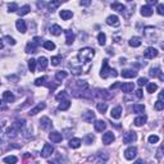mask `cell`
Segmentation results:
<instances>
[{
	"mask_svg": "<svg viewBox=\"0 0 164 164\" xmlns=\"http://www.w3.org/2000/svg\"><path fill=\"white\" fill-rule=\"evenodd\" d=\"M91 4V0H81V5L83 7H89Z\"/></svg>",
	"mask_w": 164,
	"mask_h": 164,
	"instance_id": "obj_53",
	"label": "cell"
},
{
	"mask_svg": "<svg viewBox=\"0 0 164 164\" xmlns=\"http://www.w3.org/2000/svg\"><path fill=\"white\" fill-rule=\"evenodd\" d=\"M141 14L144 17H150V15H153V8L150 5H145L141 8Z\"/></svg>",
	"mask_w": 164,
	"mask_h": 164,
	"instance_id": "obj_24",
	"label": "cell"
},
{
	"mask_svg": "<svg viewBox=\"0 0 164 164\" xmlns=\"http://www.w3.org/2000/svg\"><path fill=\"white\" fill-rule=\"evenodd\" d=\"M30 10H31L30 5H25V7H22L21 9H18L17 12H18V14L22 17V15H26V14H28V13H30Z\"/></svg>",
	"mask_w": 164,
	"mask_h": 164,
	"instance_id": "obj_34",
	"label": "cell"
},
{
	"mask_svg": "<svg viewBox=\"0 0 164 164\" xmlns=\"http://www.w3.org/2000/svg\"><path fill=\"white\" fill-rule=\"evenodd\" d=\"M45 107H46L45 103H40V104H37V107H35L33 109H31L28 114H30V115H35V114H37L38 112H41L42 109H45Z\"/></svg>",
	"mask_w": 164,
	"mask_h": 164,
	"instance_id": "obj_23",
	"label": "cell"
},
{
	"mask_svg": "<svg viewBox=\"0 0 164 164\" xmlns=\"http://www.w3.org/2000/svg\"><path fill=\"white\" fill-rule=\"evenodd\" d=\"M4 48V44H3V40L0 38V49H3Z\"/></svg>",
	"mask_w": 164,
	"mask_h": 164,
	"instance_id": "obj_59",
	"label": "cell"
},
{
	"mask_svg": "<svg viewBox=\"0 0 164 164\" xmlns=\"http://www.w3.org/2000/svg\"><path fill=\"white\" fill-rule=\"evenodd\" d=\"M8 80L13 81V82H18L19 81V77L18 76H8Z\"/></svg>",
	"mask_w": 164,
	"mask_h": 164,
	"instance_id": "obj_52",
	"label": "cell"
},
{
	"mask_svg": "<svg viewBox=\"0 0 164 164\" xmlns=\"http://www.w3.org/2000/svg\"><path fill=\"white\" fill-rule=\"evenodd\" d=\"M112 9L113 10H118V12H120V13H123V12L126 10V7H124L123 4L114 3V4H112Z\"/></svg>",
	"mask_w": 164,
	"mask_h": 164,
	"instance_id": "obj_31",
	"label": "cell"
},
{
	"mask_svg": "<svg viewBox=\"0 0 164 164\" xmlns=\"http://www.w3.org/2000/svg\"><path fill=\"white\" fill-rule=\"evenodd\" d=\"M3 99L7 101V103H13V101L15 100V96L13 95V92L10 91H4L3 92Z\"/></svg>",
	"mask_w": 164,
	"mask_h": 164,
	"instance_id": "obj_21",
	"label": "cell"
},
{
	"mask_svg": "<svg viewBox=\"0 0 164 164\" xmlns=\"http://www.w3.org/2000/svg\"><path fill=\"white\" fill-rule=\"evenodd\" d=\"M4 162L5 163H17L18 158L17 157H7V158H4Z\"/></svg>",
	"mask_w": 164,
	"mask_h": 164,
	"instance_id": "obj_43",
	"label": "cell"
},
{
	"mask_svg": "<svg viewBox=\"0 0 164 164\" xmlns=\"http://www.w3.org/2000/svg\"><path fill=\"white\" fill-rule=\"evenodd\" d=\"M158 141H159V137H158L157 135H151L150 137H149V142L150 144H157Z\"/></svg>",
	"mask_w": 164,
	"mask_h": 164,
	"instance_id": "obj_46",
	"label": "cell"
},
{
	"mask_svg": "<svg viewBox=\"0 0 164 164\" xmlns=\"http://www.w3.org/2000/svg\"><path fill=\"white\" fill-rule=\"evenodd\" d=\"M136 155H137V149H136V147H128V149L124 151V158H126L127 160H134L136 158Z\"/></svg>",
	"mask_w": 164,
	"mask_h": 164,
	"instance_id": "obj_5",
	"label": "cell"
},
{
	"mask_svg": "<svg viewBox=\"0 0 164 164\" xmlns=\"http://www.w3.org/2000/svg\"><path fill=\"white\" fill-rule=\"evenodd\" d=\"M73 41H75V33L72 31L67 30L65 31V42H67V45H72Z\"/></svg>",
	"mask_w": 164,
	"mask_h": 164,
	"instance_id": "obj_22",
	"label": "cell"
},
{
	"mask_svg": "<svg viewBox=\"0 0 164 164\" xmlns=\"http://www.w3.org/2000/svg\"><path fill=\"white\" fill-rule=\"evenodd\" d=\"M50 33L54 35V36H59V35L62 33V27L59 25H54L50 27Z\"/></svg>",
	"mask_w": 164,
	"mask_h": 164,
	"instance_id": "obj_26",
	"label": "cell"
},
{
	"mask_svg": "<svg viewBox=\"0 0 164 164\" xmlns=\"http://www.w3.org/2000/svg\"><path fill=\"white\" fill-rule=\"evenodd\" d=\"M94 55H95V50L91 49V48H83V49L80 50L78 54H77V58H76V59L78 60V63H80V67L76 69V73H75L76 76L81 75L82 72H86L85 68H83V64H89L90 65V60L92 59Z\"/></svg>",
	"mask_w": 164,
	"mask_h": 164,
	"instance_id": "obj_1",
	"label": "cell"
},
{
	"mask_svg": "<svg viewBox=\"0 0 164 164\" xmlns=\"http://www.w3.org/2000/svg\"><path fill=\"white\" fill-rule=\"evenodd\" d=\"M132 109H134L135 113H142L144 110H145V107H144L142 104H135Z\"/></svg>",
	"mask_w": 164,
	"mask_h": 164,
	"instance_id": "obj_38",
	"label": "cell"
},
{
	"mask_svg": "<svg viewBox=\"0 0 164 164\" xmlns=\"http://www.w3.org/2000/svg\"><path fill=\"white\" fill-rule=\"evenodd\" d=\"M67 76H68V72H65V71H58L55 73V80L57 81H62V80L67 78Z\"/></svg>",
	"mask_w": 164,
	"mask_h": 164,
	"instance_id": "obj_30",
	"label": "cell"
},
{
	"mask_svg": "<svg viewBox=\"0 0 164 164\" xmlns=\"http://www.w3.org/2000/svg\"><path fill=\"white\" fill-rule=\"evenodd\" d=\"M96 108H97V110H99L101 114H104L105 112H107V108H108V104L107 103H97L96 105Z\"/></svg>",
	"mask_w": 164,
	"mask_h": 164,
	"instance_id": "obj_35",
	"label": "cell"
},
{
	"mask_svg": "<svg viewBox=\"0 0 164 164\" xmlns=\"http://www.w3.org/2000/svg\"><path fill=\"white\" fill-rule=\"evenodd\" d=\"M100 76L103 78H108V77H117L118 73L114 68H110L109 67V62L108 59H104L103 60V67H101V72H100Z\"/></svg>",
	"mask_w": 164,
	"mask_h": 164,
	"instance_id": "obj_2",
	"label": "cell"
},
{
	"mask_svg": "<svg viewBox=\"0 0 164 164\" xmlns=\"http://www.w3.org/2000/svg\"><path fill=\"white\" fill-rule=\"evenodd\" d=\"M53 153H54V147L50 145V144H45L44 147H42V150H41V157L42 158H48Z\"/></svg>",
	"mask_w": 164,
	"mask_h": 164,
	"instance_id": "obj_7",
	"label": "cell"
},
{
	"mask_svg": "<svg viewBox=\"0 0 164 164\" xmlns=\"http://www.w3.org/2000/svg\"><path fill=\"white\" fill-rule=\"evenodd\" d=\"M128 44H130V46H132V48H139V46L141 45V38L137 37V36H135V37L131 38Z\"/></svg>",
	"mask_w": 164,
	"mask_h": 164,
	"instance_id": "obj_29",
	"label": "cell"
},
{
	"mask_svg": "<svg viewBox=\"0 0 164 164\" xmlns=\"http://www.w3.org/2000/svg\"><path fill=\"white\" fill-rule=\"evenodd\" d=\"M96 95L99 97H103V99H109V97H112V95L107 91V90H101V89L96 90Z\"/></svg>",
	"mask_w": 164,
	"mask_h": 164,
	"instance_id": "obj_25",
	"label": "cell"
},
{
	"mask_svg": "<svg viewBox=\"0 0 164 164\" xmlns=\"http://www.w3.org/2000/svg\"><path fill=\"white\" fill-rule=\"evenodd\" d=\"M137 83H139V86H144V85H146V83H147V78H146V77H141V78H139Z\"/></svg>",
	"mask_w": 164,
	"mask_h": 164,
	"instance_id": "obj_49",
	"label": "cell"
},
{
	"mask_svg": "<svg viewBox=\"0 0 164 164\" xmlns=\"http://www.w3.org/2000/svg\"><path fill=\"white\" fill-rule=\"evenodd\" d=\"M146 120H147L146 115H140V117H137V118L135 119V124H136V126H142V124L146 123Z\"/></svg>",
	"mask_w": 164,
	"mask_h": 164,
	"instance_id": "obj_32",
	"label": "cell"
},
{
	"mask_svg": "<svg viewBox=\"0 0 164 164\" xmlns=\"http://www.w3.org/2000/svg\"><path fill=\"white\" fill-rule=\"evenodd\" d=\"M69 107H71V101L69 100H63L62 103L59 104V110H67V109H69Z\"/></svg>",
	"mask_w": 164,
	"mask_h": 164,
	"instance_id": "obj_33",
	"label": "cell"
},
{
	"mask_svg": "<svg viewBox=\"0 0 164 164\" xmlns=\"http://www.w3.org/2000/svg\"><path fill=\"white\" fill-rule=\"evenodd\" d=\"M162 149H163V146H160V147H159V150H158V155H157L159 160H160V159H162Z\"/></svg>",
	"mask_w": 164,
	"mask_h": 164,
	"instance_id": "obj_56",
	"label": "cell"
},
{
	"mask_svg": "<svg viewBox=\"0 0 164 164\" xmlns=\"http://www.w3.org/2000/svg\"><path fill=\"white\" fill-rule=\"evenodd\" d=\"M120 115H122V107H115L112 109L110 112V117L113 119H119Z\"/></svg>",
	"mask_w": 164,
	"mask_h": 164,
	"instance_id": "obj_15",
	"label": "cell"
},
{
	"mask_svg": "<svg viewBox=\"0 0 164 164\" xmlns=\"http://www.w3.org/2000/svg\"><path fill=\"white\" fill-rule=\"evenodd\" d=\"M82 119H83L86 123H92V120H95V113L92 110H87L86 113H83Z\"/></svg>",
	"mask_w": 164,
	"mask_h": 164,
	"instance_id": "obj_11",
	"label": "cell"
},
{
	"mask_svg": "<svg viewBox=\"0 0 164 164\" xmlns=\"http://www.w3.org/2000/svg\"><path fill=\"white\" fill-rule=\"evenodd\" d=\"M92 141H94V136L92 135H87V136H86V139H85V142L86 144H92Z\"/></svg>",
	"mask_w": 164,
	"mask_h": 164,
	"instance_id": "obj_50",
	"label": "cell"
},
{
	"mask_svg": "<svg viewBox=\"0 0 164 164\" xmlns=\"http://www.w3.org/2000/svg\"><path fill=\"white\" fill-rule=\"evenodd\" d=\"M44 48L46 50H50V52H52V50L55 49V44H54L53 41H45L44 42Z\"/></svg>",
	"mask_w": 164,
	"mask_h": 164,
	"instance_id": "obj_37",
	"label": "cell"
},
{
	"mask_svg": "<svg viewBox=\"0 0 164 164\" xmlns=\"http://www.w3.org/2000/svg\"><path fill=\"white\" fill-rule=\"evenodd\" d=\"M15 26H17V30L19 31L21 33H25L27 31V27H26V22L23 21V19H18L17 22H15Z\"/></svg>",
	"mask_w": 164,
	"mask_h": 164,
	"instance_id": "obj_17",
	"label": "cell"
},
{
	"mask_svg": "<svg viewBox=\"0 0 164 164\" xmlns=\"http://www.w3.org/2000/svg\"><path fill=\"white\" fill-rule=\"evenodd\" d=\"M154 108H155V110H158V112H160V110H163L164 109V103L162 100H158L157 103H155V105H154Z\"/></svg>",
	"mask_w": 164,
	"mask_h": 164,
	"instance_id": "obj_41",
	"label": "cell"
},
{
	"mask_svg": "<svg viewBox=\"0 0 164 164\" xmlns=\"http://www.w3.org/2000/svg\"><path fill=\"white\" fill-rule=\"evenodd\" d=\"M8 9H9L10 13H13V12H17L18 10V5L15 3H12V4H9V5H8Z\"/></svg>",
	"mask_w": 164,
	"mask_h": 164,
	"instance_id": "obj_44",
	"label": "cell"
},
{
	"mask_svg": "<svg viewBox=\"0 0 164 164\" xmlns=\"http://www.w3.org/2000/svg\"><path fill=\"white\" fill-rule=\"evenodd\" d=\"M136 139H137V136H136L135 132H127V134L123 135V142L124 144H131L136 141Z\"/></svg>",
	"mask_w": 164,
	"mask_h": 164,
	"instance_id": "obj_9",
	"label": "cell"
},
{
	"mask_svg": "<svg viewBox=\"0 0 164 164\" xmlns=\"http://www.w3.org/2000/svg\"><path fill=\"white\" fill-rule=\"evenodd\" d=\"M158 0H146V3H147V5H151V4H157Z\"/></svg>",
	"mask_w": 164,
	"mask_h": 164,
	"instance_id": "obj_57",
	"label": "cell"
},
{
	"mask_svg": "<svg viewBox=\"0 0 164 164\" xmlns=\"http://www.w3.org/2000/svg\"><path fill=\"white\" fill-rule=\"evenodd\" d=\"M119 86H120V83H119V82H115L114 85H112V86H110V89H112V90H115V89H118Z\"/></svg>",
	"mask_w": 164,
	"mask_h": 164,
	"instance_id": "obj_55",
	"label": "cell"
},
{
	"mask_svg": "<svg viewBox=\"0 0 164 164\" xmlns=\"http://www.w3.org/2000/svg\"><path fill=\"white\" fill-rule=\"evenodd\" d=\"M120 89H122V91L123 92H131V91H134V89H135V85L132 83V82H127V83H123V85H120Z\"/></svg>",
	"mask_w": 164,
	"mask_h": 164,
	"instance_id": "obj_20",
	"label": "cell"
},
{
	"mask_svg": "<svg viewBox=\"0 0 164 164\" xmlns=\"http://www.w3.org/2000/svg\"><path fill=\"white\" fill-rule=\"evenodd\" d=\"M107 25L113 26V27H118L119 26V18L117 15H109L107 18Z\"/></svg>",
	"mask_w": 164,
	"mask_h": 164,
	"instance_id": "obj_13",
	"label": "cell"
},
{
	"mask_svg": "<svg viewBox=\"0 0 164 164\" xmlns=\"http://www.w3.org/2000/svg\"><path fill=\"white\" fill-rule=\"evenodd\" d=\"M49 139H50V141H52V142L58 144V142H60L62 140H63V136H62L59 132H52V134L49 135Z\"/></svg>",
	"mask_w": 164,
	"mask_h": 164,
	"instance_id": "obj_14",
	"label": "cell"
},
{
	"mask_svg": "<svg viewBox=\"0 0 164 164\" xmlns=\"http://www.w3.org/2000/svg\"><path fill=\"white\" fill-rule=\"evenodd\" d=\"M97 40H99V45H105V42H107V36H105V33L100 32L99 35H97Z\"/></svg>",
	"mask_w": 164,
	"mask_h": 164,
	"instance_id": "obj_36",
	"label": "cell"
},
{
	"mask_svg": "<svg viewBox=\"0 0 164 164\" xmlns=\"http://www.w3.org/2000/svg\"><path fill=\"white\" fill-rule=\"evenodd\" d=\"M158 90V85L157 83H149L147 85V92L149 94H153Z\"/></svg>",
	"mask_w": 164,
	"mask_h": 164,
	"instance_id": "obj_40",
	"label": "cell"
},
{
	"mask_svg": "<svg viewBox=\"0 0 164 164\" xmlns=\"http://www.w3.org/2000/svg\"><path fill=\"white\" fill-rule=\"evenodd\" d=\"M60 4H62L60 0H52L50 3H48V9H49V12H54V10L57 9V8L60 7Z\"/></svg>",
	"mask_w": 164,
	"mask_h": 164,
	"instance_id": "obj_19",
	"label": "cell"
},
{
	"mask_svg": "<svg viewBox=\"0 0 164 164\" xmlns=\"http://www.w3.org/2000/svg\"><path fill=\"white\" fill-rule=\"evenodd\" d=\"M0 110H7V105H3L1 101H0Z\"/></svg>",
	"mask_w": 164,
	"mask_h": 164,
	"instance_id": "obj_58",
	"label": "cell"
},
{
	"mask_svg": "<svg viewBox=\"0 0 164 164\" xmlns=\"http://www.w3.org/2000/svg\"><path fill=\"white\" fill-rule=\"evenodd\" d=\"M157 10H158V13L160 14V15L164 14V5H163V4H159L158 8H157Z\"/></svg>",
	"mask_w": 164,
	"mask_h": 164,
	"instance_id": "obj_51",
	"label": "cell"
},
{
	"mask_svg": "<svg viewBox=\"0 0 164 164\" xmlns=\"http://www.w3.org/2000/svg\"><path fill=\"white\" fill-rule=\"evenodd\" d=\"M60 60H62L60 57H53V58H52V64H53V65H58V64L60 63Z\"/></svg>",
	"mask_w": 164,
	"mask_h": 164,
	"instance_id": "obj_45",
	"label": "cell"
},
{
	"mask_svg": "<svg viewBox=\"0 0 164 164\" xmlns=\"http://www.w3.org/2000/svg\"><path fill=\"white\" fill-rule=\"evenodd\" d=\"M28 68L31 73H35V69H36V60L35 59H30L28 60Z\"/></svg>",
	"mask_w": 164,
	"mask_h": 164,
	"instance_id": "obj_39",
	"label": "cell"
},
{
	"mask_svg": "<svg viewBox=\"0 0 164 164\" xmlns=\"http://www.w3.org/2000/svg\"><path fill=\"white\" fill-rule=\"evenodd\" d=\"M67 97V92L65 91H62V92H59L57 95V100H62V99H65Z\"/></svg>",
	"mask_w": 164,
	"mask_h": 164,
	"instance_id": "obj_48",
	"label": "cell"
},
{
	"mask_svg": "<svg viewBox=\"0 0 164 164\" xmlns=\"http://www.w3.org/2000/svg\"><path fill=\"white\" fill-rule=\"evenodd\" d=\"M40 126H41V130L49 131L50 128L53 127V123H52V120H50V118H48V117H42L40 119Z\"/></svg>",
	"mask_w": 164,
	"mask_h": 164,
	"instance_id": "obj_4",
	"label": "cell"
},
{
	"mask_svg": "<svg viewBox=\"0 0 164 164\" xmlns=\"http://www.w3.org/2000/svg\"><path fill=\"white\" fill-rule=\"evenodd\" d=\"M120 76H122L123 78H134V77L137 76V72L134 71V69H123V71L120 72Z\"/></svg>",
	"mask_w": 164,
	"mask_h": 164,
	"instance_id": "obj_12",
	"label": "cell"
},
{
	"mask_svg": "<svg viewBox=\"0 0 164 164\" xmlns=\"http://www.w3.org/2000/svg\"><path fill=\"white\" fill-rule=\"evenodd\" d=\"M127 1H132V0H127Z\"/></svg>",
	"mask_w": 164,
	"mask_h": 164,
	"instance_id": "obj_60",
	"label": "cell"
},
{
	"mask_svg": "<svg viewBox=\"0 0 164 164\" xmlns=\"http://www.w3.org/2000/svg\"><path fill=\"white\" fill-rule=\"evenodd\" d=\"M41 37H35L33 41H31L26 46V53H36L37 52V46L40 45Z\"/></svg>",
	"mask_w": 164,
	"mask_h": 164,
	"instance_id": "obj_3",
	"label": "cell"
},
{
	"mask_svg": "<svg viewBox=\"0 0 164 164\" xmlns=\"http://www.w3.org/2000/svg\"><path fill=\"white\" fill-rule=\"evenodd\" d=\"M81 139H71L69 140V147H72V149H78L81 146Z\"/></svg>",
	"mask_w": 164,
	"mask_h": 164,
	"instance_id": "obj_27",
	"label": "cell"
},
{
	"mask_svg": "<svg viewBox=\"0 0 164 164\" xmlns=\"http://www.w3.org/2000/svg\"><path fill=\"white\" fill-rule=\"evenodd\" d=\"M4 40H5L9 45H15V40L13 37H10V36H5V37H4Z\"/></svg>",
	"mask_w": 164,
	"mask_h": 164,
	"instance_id": "obj_47",
	"label": "cell"
},
{
	"mask_svg": "<svg viewBox=\"0 0 164 164\" xmlns=\"http://www.w3.org/2000/svg\"><path fill=\"white\" fill-rule=\"evenodd\" d=\"M94 127H95L96 132H103L105 128H107V123H105L104 120H96L95 124H94Z\"/></svg>",
	"mask_w": 164,
	"mask_h": 164,
	"instance_id": "obj_18",
	"label": "cell"
},
{
	"mask_svg": "<svg viewBox=\"0 0 164 164\" xmlns=\"http://www.w3.org/2000/svg\"><path fill=\"white\" fill-rule=\"evenodd\" d=\"M101 140H103L104 145H110V144L114 141V135H113V132H105Z\"/></svg>",
	"mask_w": 164,
	"mask_h": 164,
	"instance_id": "obj_10",
	"label": "cell"
},
{
	"mask_svg": "<svg viewBox=\"0 0 164 164\" xmlns=\"http://www.w3.org/2000/svg\"><path fill=\"white\" fill-rule=\"evenodd\" d=\"M59 15H60V18L63 19V21H68V19H71L72 18V12L71 10H60V13H59Z\"/></svg>",
	"mask_w": 164,
	"mask_h": 164,
	"instance_id": "obj_28",
	"label": "cell"
},
{
	"mask_svg": "<svg viewBox=\"0 0 164 164\" xmlns=\"http://www.w3.org/2000/svg\"><path fill=\"white\" fill-rule=\"evenodd\" d=\"M37 63H38V69L40 71H45L46 67H48V59H46L45 57H40L38 58V60H37Z\"/></svg>",
	"mask_w": 164,
	"mask_h": 164,
	"instance_id": "obj_16",
	"label": "cell"
},
{
	"mask_svg": "<svg viewBox=\"0 0 164 164\" xmlns=\"http://www.w3.org/2000/svg\"><path fill=\"white\" fill-rule=\"evenodd\" d=\"M136 96H137L139 99H142L144 94H142V90H141V89H140V90H137V91H136Z\"/></svg>",
	"mask_w": 164,
	"mask_h": 164,
	"instance_id": "obj_54",
	"label": "cell"
},
{
	"mask_svg": "<svg viewBox=\"0 0 164 164\" xmlns=\"http://www.w3.org/2000/svg\"><path fill=\"white\" fill-rule=\"evenodd\" d=\"M149 75L151 77H159V80L160 81H164V76H163V73H162V69L159 68V67H153L150 69V72H149Z\"/></svg>",
	"mask_w": 164,
	"mask_h": 164,
	"instance_id": "obj_8",
	"label": "cell"
},
{
	"mask_svg": "<svg viewBox=\"0 0 164 164\" xmlns=\"http://www.w3.org/2000/svg\"><path fill=\"white\" fill-rule=\"evenodd\" d=\"M158 54H159L158 50L155 48H151V46L144 52V55H145V58H147V59H154V58L158 57Z\"/></svg>",
	"mask_w": 164,
	"mask_h": 164,
	"instance_id": "obj_6",
	"label": "cell"
},
{
	"mask_svg": "<svg viewBox=\"0 0 164 164\" xmlns=\"http://www.w3.org/2000/svg\"><path fill=\"white\" fill-rule=\"evenodd\" d=\"M46 80H48V77H46V76H42V77H40V78H37L36 81H35V85H36V86H41V85L45 83Z\"/></svg>",
	"mask_w": 164,
	"mask_h": 164,
	"instance_id": "obj_42",
	"label": "cell"
}]
</instances>
